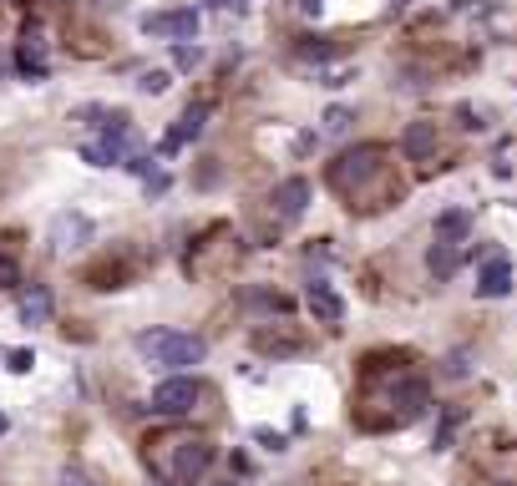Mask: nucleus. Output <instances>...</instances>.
Returning a JSON list of instances; mask_svg holds the SVG:
<instances>
[{
  "mask_svg": "<svg viewBox=\"0 0 517 486\" xmlns=\"http://www.w3.org/2000/svg\"><path fill=\"white\" fill-rule=\"evenodd\" d=\"M137 350L153 365H163L168 375H183L188 365H203V355H208V345L198 335H183V330H142Z\"/></svg>",
  "mask_w": 517,
  "mask_h": 486,
  "instance_id": "nucleus-1",
  "label": "nucleus"
},
{
  "mask_svg": "<svg viewBox=\"0 0 517 486\" xmlns=\"http://www.w3.org/2000/svg\"><path fill=\"white\" fill-rule=\"evenodd\" d=\"M381 162H386V147L381 142H355L345 147L335 162H330V188L335 193H355L360 183H371L381 173Z\"/></svg>",
  "mask_w": 517,
  "mask_h": 486,
  "instance_id": "nucleus-2",
  "label": "nucleus"
},
{
  "mask_svg": "<svg viewBox=\"0 0 517 486\" xmlns=\"http://www.w3.org/2000/svg\"><path fill=\"white\" fill-rule=\"evenodd\" d=\"M158 446H168L163 476L178 481V486H193V481L208 471V461H213V446H208L203 436H178V441H158Z\"/></svg>",
  "mask_w": 517,
  "mask_h": 486,
  "instance_id": "nucleus-3",
  "label": "nucleus"
},
{
  "mask_svg": "<svg viewBox=\"0 0 517 486\" xmlns=\"http://www.w3.org/2000/svg\"><path fill=\"white\" fill-rule=\"evenodd\" d=\"M198 395H203V385L193 375H168L153 390V400H147V411H153V416H188L193 405H198Z\"/></svg>",
  "mask_w": 517,
  "mask_h": 486,
  "instance_id": "nucleus-4",
  "label": "nucleus"
},
{
  "mask_svg": "<svg viewBox=\"0 0 517 486\" xmlns=\"http://www.w3.org/2000/svg\"><path fill=\"white\" fill-rule=\"evenodd\" d=\"M82 162H92V168H117V162H127V117L122 112L102 127V137H92L82 147Z\"/></svg>",
  "mask_w": 517,
  "mask_h": 486,
  "instance_id": "nucleus-5",
  "label": "nucleus"
},
{
  "mask_svg": "<svg viewBox=\"0 0 517 486\" xmlns=\"http://www.w3.org/2000/svg\"><path fill=\"white\" fill-rule=\"evenodd\" d=\"M142 31H147V36H168V41H178V46H183V41H193V36H198V11H188V6H183V11L142 16Z\"/></svg>",
  "mask_w": 517,
  "mask_h": 486,
  "instance_id": "nucleus-6",
  "label": "nucleus"
},
{
  "mask_svg": "<svg viewBox=\"0 0 517 486\" xmlns=\"http://www.w3.org/2000/svg\"><path fill=\"white\" fill-rule=\"evenodd\" d=\"M274 213L284 218V223H294V218H305V208H310V178H284L279 188H274Z\"/></svg>",
  "mask_w": 517,
  "mask_h": 486,
  "instance_id": "nucleus-7",
  "label": "nucleus"
},
{
  "mask_svg": "<svg viewBox=\"0 0 517 486\" xmlns=\"http://www.w3.org/2000/svg\"><path fill=\"white\" fill-rule=\"evenodd\" d=\"M203 127H208V102H193V107L178 117V127L163 137V157H173L178 147H188L193 137H203Z\"/></svg>",
  "mask_w": 517,
  "mask_h": 486,
  "instance_id": "nucleus-8",
  "label": "nucleus"
},
{
  "mask_svg": "<svg viewBox=\"0 0 517 486\" xmlns=\"http://www.w3.org/2000/svg\"><path fill=\"white\" fill-rule=\"evenodd\" d=\"M512 294V259H487L477 274V299H507Z\"/></svg>",
  "mask_w": 517,
  "mask_h": 486,
  "instance_id": "nucleus-9",
  "label": "nucleus"
},
{
  "mask_svg": "<svg viewBox=\"0 0 517 486\" xmlns=\"http://www.w3.org/2000/svg\"><path fill=\"white\" fill-rule=\"evenodd\" d=\"M401 152H406L411 162H431V157H436V122H406Z\"/></svg>",
  "mask_w": 517,
  "mask_h": 486,
  "instance_id": "nucleus-10",
  "label": "nucleus"
},
{
  "mask_svg": "<svg viewBox=\"0 0 517 486\" xmlns=\"http://www.w3.org/2000/svg\"><path fill=\"white\" fill-rule=\"evenodd\" d=\"M305 299H310V309H315V319H320V324H340V319H345V299H340L325 279H310Z\"/></svg>",
  "mask_w": 517,
  "mask_h": 486,
  "instance_id": "nucleus-11",
  "label": "nucleus"
},
{
  "mask_svg": "<svg viewBox=\"0 0 517 486\" xmlns=\"http://www.w3.org/2000/svg\"><path fill=\"white\" fill-rule=\"evenodd\" d=\"M82 238H92V223H87L82 213H61V218L51 223V249H61V254L77 249Z\"/></svg>",
  "mask_w": 517,
  "mask_h": 486,
  "instance_id": "nucleus-12",
  "label": "nucleus"
},
{
  "mask_svg": "<svg viewBox=\"0 0 517 486\" xmlns=\"http://www.w3.org/2000/svg\"><path fill=\"white\" fill-rule=\"evenodd\" d=\"M51 289L46 284H31L26 294H21V324H51Z\"/></svg>",
  "mask_w": 517,
  "mask_h": 486,
  "instance_id": "nucleus-13",
  "label": "nucleus"
},
{
  "mask_svg": "<svg viewBox=\"0 0 517 486\" xmlns=\"http://www.w3.org/2000/svg\"><path fill=\"white\" fill-rule=\"evenodd\" d=\"M457 264H462V249H457V243H447V238H436L431 249H426V269H431L436 279H452Z\"/></svg>",
  "mask_w": 517,
  "mask_h": 486,
  "instance_id": "nucleus-14",
  "label": "nucleus"
},
{
  "mask_svg": "<svg viewBox=\"0 0 517 486\" xmlns=\"http://www.w3.org/2000/svg\"><path fill=\"white\" fill-rule=\"evenodd\" d=\"M467 233H472V213H467V208H447V213H436V238L462 243Z\"/></svg>",
  "mask_w": 517,
  "mask_h": 486,
  "instance_id": "nucleus-15",
  "label": "nucleus"
},
{
  "mask_svg": "<svg viewBox=\"0 0 517 486\" xmlns=\"http://www.w3.org/2000/svg\"><path fill=\"white\" fill-rule=\"evenodd\" d=\"M254 350H264V355H294V350H300V340H289V335H269V330H259V335H254Z\"/></svg>",
  "mask_w": 517,
  "mask_h": 486,
  "instance_id": "nucleus-16",
  "label": "nucleus"
},
{
  "mask_svg": "<svg viewBox=\"0 0 517 486\" xmlns=\"http://www.w3.org/2000/svg\"><path fill=\"white\" fill-rule=\"evenodd\" d=\"M320 122H325V132H350V122H355V112H350V107H330V112H325Z\"/></svg>",
  "mask_w": 517,
  "mask_h": 486,
  "instance_id": "nucleus-17",
  "label": "nucleus"
},
{
  "mask_svg": "<svg viewBox=\"0 0 517 486\" xmlns=\"http://www.w3.org/2000/svg\"><path fill=\"white\" fill-rule=\"evenodd\" d=\"M21 284V264L11 254H0V289H16Z\"/></svg>",
  "mask_w": 517,
  "mask_h": 486,
  "instance_id": "nucleus-18",
  "label": "nucleus"
},
{
  "mask_svg": "<svg viewBox=\"0 0 517 486\" xmlns=\"http://www.w3.org/2000/svg\"><path fill=\"white\" fill-rule=\"evenodd\" d=\"M137 87L147 92V97H158V92H168V71H142V81Z\"/></svg>",
  "mask_w": 517,
  "mask_h": 486,
  "instance_id": "nucleus-19",
  "label": "nucleus"
},
{
  "mask_svg": "<svg viewBox=\"0 0 517 486\" xmlns=\"http://www.w3.org/2000/svg\"><path fill=\"white\" fill-rule=\"evenodd\" d=\"M56 486H97V476H87L82 466H66V471L56 476Z\"/></svg>",
  "mask_w": 517,
  "mask_h": 486,
  "instance_id": "nucleus-20",
  "label": "nucleus"
},
{
  "mask_svg": "<svg viewBox=\"0 0 517 486\" xmlns=\"http://www.w3.org/2000/svg\"><path fill=\"white\" fill-rule=\"evenodd\" d=\"M6 360H11V370H16V375H26V370L36 365V355H31V350H11Z\"/></svg>",
  "mask_w": 517,
  "mask_h": 486,
  "instance_id": "nucleus-21",
  "label": "nucleus"
},
{
  "mask_svg": "<svg viewBox=\"0 0 517 486\" xmlns=\"http://www.w3.org/2000/svg\"><path fill=\"white\" fill-rule=\"evenodd\" d=\"M457 16H472V11H492V0H452Z\"/></svg>",
  "mask_w": 517,
  "mask_h": 486,
  "instance_id": "nucleus-22",
  "label": "nucleus"
},
{
  "mask_svg": "<svg viewBox=\"0 0 517 486\" xmlns=\"http://www.w3.org/2000/svg\"><path fill=\"white\" fill-rule=\"evenodd\" d=\"M198 61H203V51H198V46H188V41H183V46H178V66H183V71H188V66H198Z\"/></svg>",
  "mask_w": 517,
  "mask_h": 486,
  "instance_id": "nucleus-23",
  "label": "nucleus"
},
{
  "mask_svg": "<svg viewBox=\"0 0 517 486\" xmlns=\"http://www.w3.org/2000/svg\"><path fill=\"white\" fill-rule=\"evenodd\" d=\"M441 370L462 380V375H467V355H447V360H441Z\"/></svg>",
  "mask_w": 517,
  "mask_h": 486,
  "instance_id": "nucleus-24",
  "label": "nucleus"
},
{
  "mask_svg": "<svg viewBox=\"0 0 517 486\" xmlns=\"http://www.w3.org/2000/svg\"><path fill=\"white\" fill-rule=\"evenodd\" d=\"M259 441H264L269 451H284V436H274V431H259Z\"/></svg>",
  "mask_w": 517,
  "mask_h": 486,
  "instance_id": "nucleus-25",
  "label": "nucleus"
},
{
  "mask_svg": "<svg viewBox=\"0 0 517 486\" xmlns=\"http://www.w3.org/2000/svg\"><path fill=\"white\" fill-rule=\"evenodd\" d=\"M300 11H305V16H320V0H300Z\"/></svg>",
  "mask_w": 517,
  "mask_h": 486,
  "instance_id": "nucleus-26",
  "label": "nucleus"
},
{
  "mask_svg": "<svg viewBox=\"0 0 517 486\" xmlns=\"http://www.w3.org/2000/svg\"><path fill=\"white\" fill-rule=\"evenodd\" d=\"M208 486H239V481H234V476H229V481H208Z\"/></svg>",
  "mask_w": 517,
  "mask_h": 486,
  "instance_id": "nucleus-27",
  "label": "nucleus"
},
{
  "mask_svg": "<svg viewBox=\"0 0 517 486\" xmlns=\"http://www.w3.org/2000/svg\"><path fill=\"white\" fill-rule=\"evenodd\" d=\"M6 426H11V421H6V416H0V431H6Z\"/></svg>",
  "mask_w": 517,
  "mask_h": 486,
  "instance_id": "nucleus-28",
  "label": "nucleus"
},
{
  "mask_svg": "<svg viewBox=\"0 0 517 486\" xmlns=\"http://www.w3.org/2000/svg\"><path fill=\"white\" fill-rule=\"evenodd\" d=\"M396 6H411V0H396Z\"/></svg>",
  "mask_w": 517,
  "mask_h": 486,
  "instance_id": "nucleus-29",
  "label": "nucleus"
},
{
  "mask_svg": "<svg viewBox=\"0 0 517 486\" xmlns=\"http://www.w3.org/2000/svg\"><path fill=\"white\" fill-rule=\"evenodd\" d=\"M497 486H512V481H497Z\"/></svg>",
  "mask_w": 517,
  "mask_h": 486,
  "instance_id": "nucleus-30",
  "label": "nucleus"
}]
</instances>
